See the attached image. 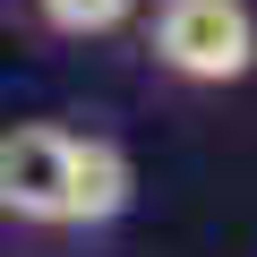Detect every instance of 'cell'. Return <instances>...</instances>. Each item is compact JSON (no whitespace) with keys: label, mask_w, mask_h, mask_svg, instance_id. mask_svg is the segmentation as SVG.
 <instances>
[{"label":"cell","mask_w":257,"mask_h":257,"mask_svg":"<svg viewBox=\"0 0 257 257\" xmlns=\"http://www.w3.org/2000/svg\"><path fill=\"white\" fill-rule=\"evenodd\" d=\"M146 60L172 86H240L257 69V9L248 0H155Z\"/></svg>","instance_id":"obj_1"},{"label":"cell","mask_w":257,"mask_h":257,"mask_svg":"<svg viewBox=\"0 0 257 257\" xmlns=\"http://www.w3.org/2000/svg\"><path fill=\"white\" fill-rule=\"evenodd\" d=\"M69 138L60 120H18L0 128V223L18 240H60V197H69Z\"/></svg>","instance_id":"obj_2"},{"label":"cell","mask_w":257,"mask_h":257,"mask_svg":"<svg viewBox=\"0 0 257 257\" xmlns=\"http://www.w3.org/2000/svg\"><path fill=\"white\" fill-rule=\"evenodd\" d=\"M138 206V163H128L120 138L103 128H77L69 138V197H60V240H103L128 223Z\"/></svg>","instance_id":"obj_3"},{"label":"cell","mask_w":257,"mask_h":257,"mask_svg":"<svg viewBox=\"0 0 257 257\" xmlns=\"http://www.w3.org/2000/svg\"><path fill=\"white\" fill-rule=\"evenodd\" d=\"M138 18V0H35V26L60 35V43H103Z\"/></svg>","instance_id":"obj_4"}]
</instances>
